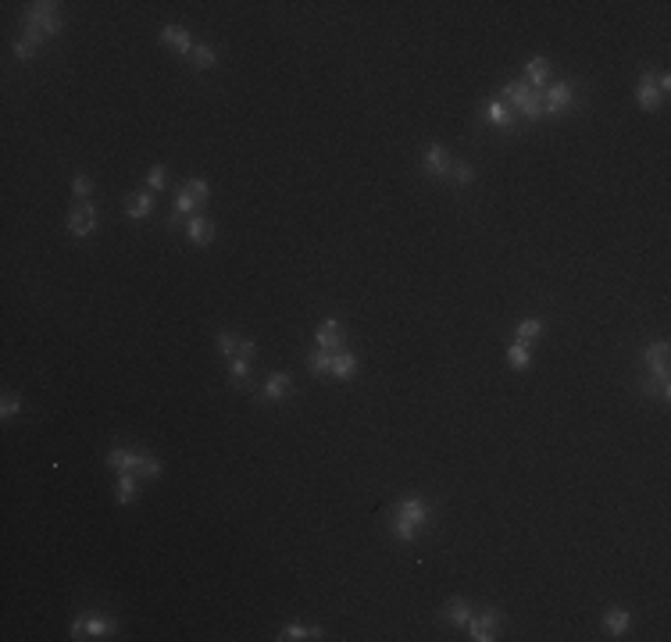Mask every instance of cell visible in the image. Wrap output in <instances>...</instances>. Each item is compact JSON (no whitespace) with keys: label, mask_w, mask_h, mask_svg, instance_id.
<instances>
[{"label":"cell","mask_w":671,"mask_h":642,"mask_svg":"<svg viewBox=\"0 0 671 642\" xmlns=\"http://www.w3.org/2000/svg\"><path fill=\"white\" fill-rule=\"evenodd\" d=\"M504 100L511 104V107H518L525 118H539L543 115V93H536L525 79H518V83H507L504 90Z\"/></svg>","instance_id":"cell-4"},{"label":"cell","mask_w":671,"mask_h":642,"mask_svg":"<svg viewBox=\"0 0 671 642\" xmlns=\"http://www.w3.org/2000/svg\"><path fill=\"white\" fill-rule=\"evenodd\" d=\"M500 624H504V614H500L496 606H486V610L472 614L468 631H472V638H475V642H493V638H496V631H500Z\"/></svg>","instance_id":"cell-5"},{"label":"cell","mask_w":671,"mask_h":642,"mask_svg":"<svg viewBox=\"0 0 671 642\" xmlns=\"http://www.w3.org/2000/svg\"><path fill=\"white\" fill-rule=\"evenodd\" d=\"M19 411H22V396H4V404H0V418L8 421V418H15Z\"/></svg>","instance_id":"cell-36"},{"label":"cell","mask_w":671,"mask_h":642,"mask_svg":"<svg viewBox=\"0 0 671 642\" xmlns=\"http://www.w3.org/2000/svg\"><path fill=\"white\" fill-rule=\"evenodd\" d=\"M489 125H496V129H514V115H511V107H507L504 100H493V104H489Z\"/></svg>","instance_id":"cell-23"},{"label":"cell","mask_w":671,"mask_h":642,"mask_svg":"<svg viewBox=\"0 0 671 642\" xmlns=\"http://www.w3.org/2000/svg\"><path fill=\"white\" fill-rule=\"evenodd\" d=\"M454 182L457 186H472L475 182V168L472 164H454Z\"/></svg>","instance_id":"cell-34"},{"label":"cell","mask_w":671,"mask_h":642,"mask_svg":"<svg viewBox=\"0 0 671 642\" xmlns=\"http://www.w3.org/2000/svg\"><path fill=\"white\" fill-rule=\"evenodd\" d=\"M186 189L193 193V200H197V204H207V196H211V189H207V182H204V179H189V182H186Z\"/></svg>","instance_id":"cell-32"},{"label":"cell","mask_w":671,"mask_h":642,"mask_svg":"<svg viewBox=\"0 0 671 642\" xmlns=\"http://www.w3.org/2000/svg\"><path fill=\"white\" fill-rule=\"evenodd\" d=\"M246 375H250V357H232V364H229V379H232V386H243Z\"/></svg>","instance_id":"cell-29"},{"label":"cell","mask_w":671,"mask_h":642,"mask_svg":"<svg viewBox=\"0 0 671 642\" xmlns=\"http://www.w3.org/2000/svg\"><path fill=\"white\" fill-rule=\"evenodd\" d=\"M97 228V207L86 200V204H79V207H72V214H68V232L72 236H90Z\"/></svg>","instance_id":"cell-9"},{"label":"cell","mask_w":671,"mask_h":642,"mask_svg":"<svg viewBox=\"0 0 671 642\" xmlns=\"http://www.w3.org/2000/svg\"><path fill=\"white\" fill-rule=\"evenodd\" d=\"M186 239H189L193 246H207V243L214 239V221H207V218L193 214V218L186 221Z\"/></svg>","instance_id":"cell-12"},{"label":"cell","mask_w":671,"mask_h":642,"mask_svg":"<svg viewBox=\"0 0 671 642\" xmlns=\"http://www.w3.org/2000/svg\"><path fill=\"white\" fill-rule=\"evenodd\" d=\"M603 628H607L610 635H618V638H621V635H625V631L632 628V617H628V610H621V606L607 610V614H603Z\"/></svg>","instance_id":"cell-19"},{"label":"cell","mask_w":671,"mask_h":642,"mask_svg":"<svg viewBox=\"0 0 671 642\" xmlns=\"http://www.w3.org/2000/svg\"><path fill=\"white\" fill-rule=\"evenodd\" d=\"M546 79H550V61H546V58H529V65H525V83L539 93V90L546 86Z\"/></svg>","instance_id":"cell-14"},{"label":"cell","mask_w":671,"mask_h":642,"mask_svg":"<svg viewBox=\"0 0 671 642\" xmlns=\"http://www.w3.org/2000/svg\"><path fill=\"white\" fill-rule=\"evenodd\" d=\"M150 211H154V196H150V193H132V196H125V214H129V218H150Z\"/></svg>","instance_id":"cell-17"},{"label":"cell","mask_w":671,"mask_h":642,"mask_svg":"<svg viewBox=\"0 0 671 642\" xmlns=\"http://www.w3.org/2000/svg\"><path fill=\"white\" fill-rule=\"evenodd\" d=\"M429 517H432V507H429L422 496L400 500L397 510H393L390 532H393V539H400V542H415V539L429 528Z\"/></svg>","instance_id":"cell-1"},{"label":"cell","mask_w":671,"mask_h":642,"mask_svg":"<svg viewBox=\"0 0 671 642\" xmlns=\"http://www.w3.org/2000/svg\"><path fill=\"white\" fill-rule=\"evenodd\" d=\"M214 343H218V350H222L225 357H236L243 340H236V336H229V332H218V336H214Z\"/></svg>","instance_id":"cell-30"},{"label":"cell","mask_w":671,"mask_h":642,"mask_svg":"<svg viewBox=\"0 0 671 642\" xmlns=\"http://www.w3.org/2000/svg\"><path fill=\"white\" fill-rule=\"evenodd\" d=\"M571 100H575V86L571 83H557V86H550L543 93V115H561V111L571 107Z\"/></svg>","instance_id":"cell-7"},{"label":"cell","mask_w":671,"mask_h":642,"mask_svg":"<svg viewBox=\"0 0 671 642\" xmlns=\"http://www.w3.org/2000/svg\"><path fill=\"white\" fill-rule=\"evenodd\" d=\"M514 336H518L521 343H532V340H539V336H543V321H539V317H525V321H518Z\"/></svg>","instance_id":"cell-26"},{"label":"cell","mask_w":671,"mask_h":642,"mask_svg":"<svg viewBox=\"0 0 671 642\" xmlns=\"http://www.w3.org/2000/svg\"><path fill=\"white\" fill-rule=\"evenodd\" d=\"M115 496H118V503H136V500H140L136 475H122V478H118V485H115Z\"/></svg>","instance_id":"cell-24"},{"label":"cell","mask_w":671,"mask_h":642,"mask_svg":"<svg viewBox=\"0 0 671 642\" xmlns=\"http://www.w3.org/2000/svg\"><path fill=\"white\" fill-rule=\"evenodd\" d=\"M279 638L282 642H296V638H321V628L318 624H300V621H293V624H286L282 631H279Z\"/></svg>","instance_id":"cell-21"},{"label":"cell","mask_w":671,"mask_h":642,"mask_svg":"<svg viewBox=\"0 0 671 642\" xmlns=\"http://www.w3.org/2000/svg\"><path fill=\"white\" fill-rule=\"evenodd\" d=\"M643 357H646V368L657 379H667V343H650Z\"/></svg>","instance_id":"cell-15"},{"label":"cell","mask_w":671,"mask_h":642,"mask_svg":"<svg viewBox=\"0 0 671 642\" xmlns=\"http://www.w3.org/2000/svg\"><path fill=\"white\" fill-rule=\"evenodd\" d=\"M307 368H311L314 375H325V372H332V350H314V354L307 357Z\"/></svg>","instance_id":"cell-28"},{"label":"cell","mask_w":671,"mask_h":642,"mask_svg":"<svg viewBox=\"0 0 671 642\" xmlns=\"http://www.w3.org/2000/svg\"><path fill=\"white\" fill-rule=\"evenodd\" d=\"M214 65H218V51L207 47V43H197V47H193V68L204 72V68H214Z\"/></svg>","instance_id":"cell-27"},{"label":"cell","mask_w":671,"mask_h":642,"mask_svg":"<svg viewBox=\"0 0 671 642\" xmlns=\"http://www.w3.org/2000/svg\"><path fill=\"white\" fill-rule=\"evenodd\" d=\"M635 100H639L643 111H657V107H660L664 93H660V86H657L653 75H643V79H639V86H635Z\"/></svg>","instance_id":"cell-10"},{"label":"cell","mask_w":671,"mask_h":642,"mask_svg":"<svg viewBox=\"0 0 671 642\" xmlns=\"http://www.w3.org/2000/svg\"><path fill=\"white\" fill-rule=\"evenodd\" d=\"M36 47H40V43H36V40H33V36H22V40H19V43H15V54H19V58H22V61H29V58H33V54H36Z\"/></svg>","instance_id":"cell-33"},{"label":"cell","mask_w":671,"mask_h":642,"mask_svg":"<svg viewBox=\"0 0 671 642\" xmlns=\"http://www.w3.org/2000/svg\"><path fill=\"white\" fill-rule=\"evenodd\" d=\"M108 468H115L118 475H147V478H157L161 475V461L150 457V453H132V450H111L108 453Z\"/></svg>","instance_id":"cell-3"},{"label":"cell","mask_w":671,"mask_h":642,"mask_svg":"<svg viewBox=\"0 0 671 642\" xmlns=\"http://www.w3.org/2000/svg\"><path fill=\"white\" fill-rule=\"evenodd\" d=\"M200 204L193 200V193L189 189H179V196H175V207H172V218H168V228H175L182 218H193V211H197Z\"/></svg>","instance_id":"cell-16"},{"label":"cell","mask_w":671,"mask_h":642,"mask_svg":"<svg viewBox=\"0 0 671 642\" xmlns=\"http://www.w3.org/2000/svg\"><path fill=\"white\" fill-rule=\"evenodd\" d=\"M72 193H76L79 200H86V196L93 193V182H90V175H76V179H72Z\"/></svg>","instance_id":"cell-35"},{"label":"cell","mask_w":671,"mask_h":642,"mask_svg":"<svg viewBox=\"0 0 671 642\" xmlns=\"http://www.w3.org/2000/svg\"><path fill=\"white\" fill-rule=\"evenodd\" d=\"M111 631H115L111 617H79V621H72V638H104Z\"/></svg>","instance_id":"cell-8"},{"label":"cell","mask_w":671,"mask_h":642,"mask_svg":"<svg viewBox=\"0 0 671 642\" xmlns=\"http://www.w3.org/2000/svg\"><path fill=\"white\" fill-rule=\"evenodd\" d=\"M314 343H318V350L340 354L343 350V321L340 317H325V325L314 332Z\"/></svg>","instance_id":"cell-6"},{"label":"cell","mask_w":671,"mask_h":642,"mask_svg":"<svg viewBox=\"0 0 671 642\" xmlns=\"http://www.w3.org/2000/svg\"><path fill=\"white\" fill-rule=\"evenodd\" d=\"M293 389V379L289 375H268L264 382V400H286Z\"/></svg>","instance_id":"cell-20"},{"label":"cell","mask_w":671,"mask_h":642,"mask_svg":"<svg viewBox=\"0 0 671 642\" xmlns=\"http://www.w3.org/2000/svg\"><path fill=\"white\" fill-rule=\"evenodd\" d=\"M425 175H432V179L450 175V157H447V150H443L439 143H432V147L425 150Z\"/></svg>","instance_id":"cell-13"},{"label":"cell","mask_w":671,"mask_h":642,"mask_svg":"<svg viewBox=\"0 0 671 642\" xmlns=\"http://www.w3.org/2000/svg\"><path fill=\"white\" fill-rule=\"evenodd\" d=\"M147 186H150V189H165V186H168V168H165V164H154V168L147 172Z\"/></svg>","instance_id":"cell-31"},{"label":"cell","mask_w":671,"mask_h":642,"mask_svg":"<svg viewBox=\"0 0 671 642\" xmlns=\"http://www.w3.org/2000/svg\"><path fill=\"white\" fill-rule=\"evenodd\" d=\"M58 8H61V4H47V0H40V4H29V8H26V36H33L36 43L47 40V36H58V33H61Z\"/></svg>","instance_id":"cell-2"},{"label":"cell","mask_w":671,"mask_h":642,"mask_svg":"<svg viewBox=\"0 0 671 642\" xmlns=\"http://www.w3.org/2000/svg\"><path fill=\"white\" fill-rule=\"evenodd\" d=\"M443 617H447L450 624H468V621H472V603H468L464 596H454V599L447 603Z\"/></svg>","instance_id":"cell-18"},{"label":"cell","mask_w":671,"mask_h":642,"mask_svg":"<svg viewBox=\"0 0 671 642\" xmlns=\"http://www.w3.org/2000/svg\"><path fill=\"white\" fill-rule=\"evenodd\" d=\"M507 361H511V368H529V364H532V347L521 343V340L511 343V347H507Z\"/></svg>","instance_id":"cell-25"},{"label":"cell","mask_w":671,"mask_h":642,"mask_svg":"<svg viewBox=\"0 0 671 642\" xmlns=\"http://www.w3.org/2000/svg\"><path fill=\"white\" fill-rule=\"evenodd\" d=\"M354 372H358V357H354V354H347V350L332 354V375H336V379H350Z\"/></svg>","instance_id":"cell-22"},{"label":"cell","mask_w":671,"mask_h":642,"mask_svg":"<svg viewBox=\"0 0 671 642\" xmlns=\"http://www.w3.org/2000/svg\"><path fill=\"white\" fill-rule=\"evenodd\" d=\"M161 43H168L172 51L189 54V58H193V47H197V43H193V36H189L182 26H165V29H161Z\"/></svg>","instance_id":"cell-11"}]
</instances>
